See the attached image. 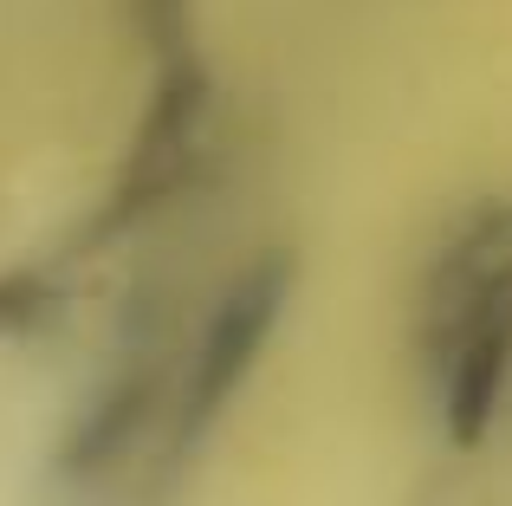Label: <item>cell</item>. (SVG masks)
Returning <instances> with one entry per match:
<instances>
[{
	"instance_id": "obj_1",
	"label": "cell",
	"mask_w": 512,
	"mask_h": 506,
	"mask_svg": "<svg viewBox=\"0 0 512 506\" xmlns=\"http://www.w3.org/2000/svg\"><path fill=\"white\" fill-rule=\"evenodd\" d=\"M422 364L441 435L474 448L512 383V202H487L435 247L422 279Z\"/></svg>"
},
{
	"instance_id": "obj_4",
	"label": "cell",
	"mask_w": 512,
	"mask_h": 506,
	"mask_svg": "<svg viewBox=\"0 0 512 506\" xmlns=\"http://www.w3.org/2000/svg\"><path fill=\"white\" fill-rule=\"evenodd\" d=\"M52 312H59V286H52V279H39L33 266H20V273H0V344L39 331Z\"/></svg>"
},
{
	"instance_id": "obj_3",
	"label": "cell",
	"mask_w": 512,
	"mask_h": 506,
	"mask_svg": "<svg viewBox=\"0 0 512 506\" xmlns=\"http://www.w3.org/2000/svg\"><path fill=\"white\" fill-rule=\"evenodd\" d=\"M201 130H208V72H201L195 46L163 59L150 91V111L137 117V137L124 150V169H117L111 195H104L98 221H91V241H117L137 221H150L156 208L195 176L201 156Z\"/></svg>"
},
{
	"instance_id": "obj_2",
	"label": "cell",
	"mask_w": 512,
	"mask_h": 506,
	"mask_svg": "<svg viewBox=\"0 0 512 506\" xmlns=\"http://www.w3.org/2000/svg\"><path fill=\"white\" fill-rule=\"evenodd\" d=\"M292 299V253L266 247L260 260H247L234 279L221 286V299L208 305L188 364L169 390V455L201 448V435L221 422V409L240 396V383L253 377L266 338L279 331V312Z\"/></svg>"
},
{
	"instance_id": "obj_5",
	"label": "cell",
	"mask_w": 512,
	"mask_h": 506,
	"mask_svg": "<svg viewBox=\"0 0 512 506\" xmlns=\"http://www.w3.org/2000/svg\"><path fill=\"white\" fill-rule=\"evenodd\" d=\"M188 7H195V0H130V20H137V33L156 46V59L188 52Z\"/></svg>"
}]
</instances>
